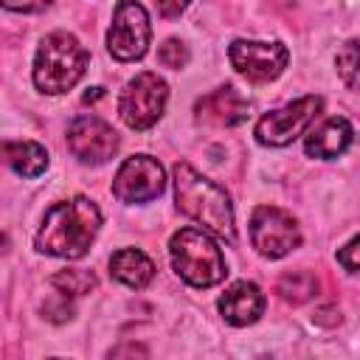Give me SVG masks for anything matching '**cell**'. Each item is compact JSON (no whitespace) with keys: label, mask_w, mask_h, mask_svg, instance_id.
I'll use <instances>...</instances> for the list:
<instances>
[{"label":"cell","mask_w":360,"mask_h":360,"mask_svg":"<svg viewBox=\"0 0 360 360\" xmlns=\"http://www.w3.org/2000/svg\"><path fill=\"white\" fill-rule=\"evenodd\" d=\"M101 228V211L90 197L53 202L37 231V250L59 259H82Z\"/></svg>","instance_id":"1"},{"label":"cell","mask_w":360,"mask_h":360,"mask_svg":"<svg viewBox=\"0 0 360 360\" xmlns=\"http://www.w3.org/2000/svg\"><path fill=\"white\" fill-rule=\"evenodd\" d=\"M174 200H177V208L188 219L202 225L208 233H214L231 245L236 242L231 197L225 194L222 186L202 177L194 166H188L183 160L174 163Z\"/></svg>","instance_id":"2"},{"label":"cell","mask_w":360,"mask_h":360,"mask_svg":"<svg viewBox=\"0 0 360 360\" xmlns=\"http://www.w3.org/2000/svg\"><path fill=\"white\" fill-rule=\"evenodd\" d=\"M87 48L68 31L48 34L34 56V84L48 96L68 93L87 70Z\"/></svg>","instance_id":"3"},{"label":"cell","mask_w":360,"mask_h":360,"mask_svg":"<svg viewBox=\"0 0 360 360\" xmlns=\"http://www.w3.org/2000/svg\"><path fill=\"white\" fill-rule=\"evenodd\" d=\"M169 256L174 273L191 287H214L228 273L225 256L205 228H180L169 242Z\"/></svg>","instance_id":"4"},{"label":"cell","mask_w":360,"mask_h":360,"mask_svg":"<svg viewBox=\"0 0 360 360\" xmlns=\"http://www.w3.org/2000/svg\"><path fill=\"white\" fill-rule=\"evenodd\" d=\"M166 101H169V84L158 73L143 70L135 79H129L127 87L121 90L118 115L129 129L141 132V129H149L160 121Z\"/></svg>","instance_id":"5"},{"label":"cell","mask_w":360,"mask_h":360,"mask_svg":"<svg viewBox=\"0 0 360 360\" xmlns=\"http://www.w3.org/2000/svg\"><path fill=\"white\" fill-rule=\"evenodd\" d=\"M152 25L149 14L138 0H121L112 11V25L107 31V48L118 62L141 59L149 48Z\"/></svg>","instance_id":"6"},{"label":"cell","mask_w":360,"mask_h":360,"mask_svg":"<svg viewBox=\"0 0 360 360\" xmlns=\"http://www.w3.org/2000/svg\"><path fill=\"white\" fill-rule=\"evenodd\" d=\"M250 242L264 259H281L301 245V231L290 211L259 205L250 217Z\"/></svg>","instance_id":"7"},{"label":"cell","mask_w":360,"mask_h":360,"mask_svg":"<svg viewBox=\"0 0 360 360\" xmlns=\"http://www.w3.org/2000/svg\"><path fill=\"white\" fill-rule=\"evenodd\" d=\"M228 59L233 70L250 84H267L278 79L290 62V51L281 42H259V39H236L228 48Z\"/></svg>","instance_id":"8"},{"label":"cell","mask_w":360,"mask_h":360,"mask_svg":"<svg viewBox=\"0 0 360 360\" xmlns=\"http://www.w3.org/2000/svg\"><path fill=\"white\" fill-rule=\"evenodd\" d=\"M323 101L318 96H304V98H295L267 115L259 118L256 124V141L262 146H287L292 143L321 112Z\"/></svg>","instance_id":"9"},{"label":"cell","mask_w":360,"mask_h":360,"mask_svg":"<svg viewBox=\"0 0 360 360\" xmlns=\"http://www.w3.org/2000/svg\"><path fill=\"white\" fill-rule=\"evenodd\" d=\"M166 188L163 166L152 155H132L127 158L112 180V194L121 202H149L160 197Z\"/></svg>","instance_id":"10"},{"label":"cell","mask_w":360,"mask_h":360,"mask_svg":"<svg viewBox=\"0 0 360 360\" xmlns=\"http://www.w3.org/2000/svg\"><path fill=\"white\" fill-rule=\"evenodd\" d=\"M68 146H70L73 158H79L82 163L101 166L118 152V135L104 118L87 112V115H76L70 121Z\"/></svg>","instance_id":"11"},{"label":"cell","mask_w":360,"mask_h":360,"mask_svg":"<svg viewBox=\"0 0 360 360\" xmlns=\"http://www.w3.org/2000/svg\"><path fill=\"white\" fill-rule=\"evenodd\" d=\"M248 98L233 87V84H222L211 93H205L202 98H197L194 112L197 121L211 124V127H236L248 118Z\"/></svg>","instance_id":"12"},{"label":"cell","mask_w":360,"mask_h":360,"mask_svg":"<svg viewBox=\"0 0 360 360\" xmlns=\"http://www.w3.org/2000/svg\"><path fill=\"white\" fill-rule=\"evenodd\" d=\"M219 312L231 326H248L256 323L264 312V292L253 281H233L219 295Z\"/></svg>","instance_id":"13"},{"label":"cell","mask_w":360,"mask_h":360,"mask_svg":"<svg viewBox=\"0 0 360 360\" xmlns=\"http://www.w3.org/2000/svg\"><path fill=\"white\" fill-rule=\"evenodd\" d=\"M352 138H354V129L352 124L343 118V115H335V118H326L318 129H312L304 141V149L309 158H318V160H332L338 155H343L349 146H352Z\"/></svg>","instance_id":"14"},{"label":"cell","mask_w":360,"mask_h":360,"mask_svg":"<svg viewBox=\"0 0 360 360\" xmlns=\"http://www.w3.org/2000/svg\"><path fill=\"white\" fill-rule=\"evenodd\" d=\"M110 276L132 290H143L155 278V262L138 248H121L110 259Z\"/></svg>","instance_id":"15"},{"label":"cell","mask_w":360,"mask_h":360,"mask_svg":"<svg viewBox=\"0 0 360 360\" xmlns=\"http://www.w3.org/2000/svg\"><path fill=\"white\" fill-rule=\"evenodd\" d=\"M0 163L22 177H39L48 169V152L37 141H0Z\"/></svg>","instance_id":"16"},{"label":"cell","mask_w":360,"mask_h":360,"mask_svg":"<svg viewBox=\"0 0 360 360\" xmlns=\"http://www.w3.org/2000/svg\"><path fill=\"white\" fill-rule=\"evenodd\" d=\"M276 292L287 304H304V301H309V298L318 295V278L309 270H292V273H284L278 278Z\"/></svg>","instance_id":"17"},{"label":"cell","mask_w":360,"mask_h":360,"mask_svg":"<svg viewBox=\"0 0 360 360\" xmlns=\"http://www.w3.org/2000/svg\"><path fill=\"white\" fill-rule=\"evenodd\" d=\"M51 287L68 298H79V295H87L96 290V276L90 270H82V267H70V270H59L51 276Z\"/></svg>","instance_id":"18"},{"label":"cell","mask_w":360,"mask_h":360,"mask_svg":"<svg viewBox=\"0 0 360 360\" xmlns=\"http://www.w3.org/2000/svg\"><path fill=\"white\" fill-rule=\"evenodd\" d=\"M335 65H338V73H340V79L346 82V87L354 90V87H357V42H354V39H349V42L343 45V51L338 53Z\"/></svg>","instance_id":"19"},{"label":"cell","mask_w":360,"mask_h":360,"mask_svg":"<svg viewBox=\"0 0 360 360\" xmlns=\"http://www.w3.org/2000/svg\"><path fill=\"white\" fill-rule=\"evenodd\" d=\"M158 62L163 68H172V70H180L186 62H188V48L180 42V39H166L158 51Z\"/></svg>","instance_id":"20"},{"label":"cell","mask_w":360,"mask_h":360,"mask_svg":"<svg viewBox=\"0 0 360 360\" xmlns=\"http://www.w3.org/2000/svg\"><path fill=\"white\" fill-rule=\"evenodd\" d=\"M42 315H45L48 321H53V323H65V321L73 318V304L68 301V295L56 292V295H51V298L42 304Z\"/></svg>","instance_id":"21"},{"label":"cell","mask_w":360,"mask_h":360,"mask_svg":"<svg viewBox=\"0 0 360 360\" xmlns=\"http://www.w3.org/2000/svg\"><path fill=\"white\" fill-rule=\"evenodd\" d=\"M0 6L17 14H39L51 6V0H0Z\"/></svg>","instance_id":"22"},{"label":"cell","mask_w":360,"mask_h":360,"mask_svg":"<svg viewBox=\"0 0 360 360\" xmlns=\"http://www.w3.org/2000/svg\"><path fill=\"white\" fill-rule=\"evenodd\" d=\"M357 245H360V239H357V236H352V239L346 242V248L338 253V262H340L349 273H357V259H354V256H357Z\"/></svg>","instance_id":"23"},{"label":"cell","mask_w":360,"mask_h":360,"mask_svg":"<svg viewBox=\"0 0 360 360\" xmlns=\"http://www.w3.org/2000/svg\"><path fill=\"white\" fill-rule=\"evenodd\" d=\"M188 3H191V0H158V11H160V17L174 20V17H180V14L186 11Z\"/></svg>","instance_id":"24"},{"label":"cell","mask_w":360,"mask_h":360,"mask_svg":"<svg viewBox=\"0 0 360 360\" xmlns=\"http://www.w3.org/2000/svg\"><path fill=\"white\" fill-rule=\"evenodd\" d=\"M132 352H135V354H146V349H141V346H127V349H112L110 354H112V357H118V354H132Z\"/></svg>","instance_id":"25"},{"label":"cell","mask_w":360,"mask_h":360,"mask_svg":"<svg viewBox=\"0 0 360 360\" xmlns=\"http://www.w3.org/2000/svg\"><path fill=\"white\" fill-rule=\"evenodd\" d=\"M98 96H101V87H93V93H84V101H93Z\"/></svg>","instance_id":"26"},{"label":"cell","mask_w":360,"mask_h":360,"mask_svg":"<svg viewBox=\"0 0 360 360\" xmlns=\"http://www.w3.org/2000/svg\"><path fill=\"white\" fill-rule=\"evenodd\" d=\"M6 245H8V239H6V236H3V233H0V253H3V250H6Z\"/></svg>","instance_id":"27"}]
</instances>
